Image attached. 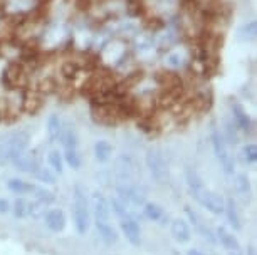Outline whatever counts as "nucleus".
I'll use <instances>...</instances> for the list:
<instances>
[{"mask_svg":"<svg viewBox=\"0 0 257 255\" xmlns=\"http://www.w3.org/2000/svg\"><path fill=\"white\" fill-rule=\"evenodd\" d=\"M91 215H93L96 230H98L99 237L104 240L106 243H114L118 240V232H116L113 225V216H111V206L109 200L101 193V191H94L91 195Z\"/></svg>","mask_w":257,"mask_h":255,"instance_id":"nucleus-1","label":"nucleus"},{"mask_svg":"<svg viewBox=\"0 0 257 255\" xmlns=\"http://www.w3.org/2000/svg\"><path fill=\"white\" fill-rule=\"evenodd\" d=\"M187 183H188V186H190L193 198H195L203 208H207L212 215H224L225 200L222 198L220 195H217L215 191L207 188V186L203 185V181L195 175V173L188 171Z\"/></svg>","mask_w":257,"mask_h":255,"instance_id":"nucleus-2","label":"nucleus"},{"mask_svg":"<svg viewBox=\"0 0 257 255\" xmlns=\"http://www.w3.org/2000/svg\"><path fill=\"white\" fill-rule=\"evenodd\" d=\"M72 218H74L76 232L86 235L91 227V203L84 186L76 185L72 193Z\"/></svg>","mask_w":257,"mask_h":255,"instance_id":"nucleus-3","label":"nucleus"},{"mask_svg":"<svg viewBox=\"0 0 257 255\" xmlns=\"http://www.w3.org/2000/svg\"><path fill=\"white\" fill-rule=\"evenodd\" d=\"M109 206L113 208L114 215L118 216L119 227L123 230V235L126 237V240L132 245H135V247H138V245L142 243V228H140V225H138V220L130 213L124 203L116 195L109 200Z\"/></svg>","mask_w":257,"mask_h":255,"instance_id":"nucleus-4","label":"nucleus"},{"mask_svg":"<svg viewBox=\"0 0 257 255\" xmlns=\"http://www.w3.org/2000/svg\"><path fill=\"white\" fill-rule=\"evenodd\" d=\"M27 144H29V134L24 131L14 133L11 136L4 138L0 141V163L14 161V158L19 153L27 150Z\"/></svg>","mask_w":257,"mask_h":255,"instance_id":"nucleus-5","label":"nucleus"},{"mask_svg":"<svg viewBox=\"0 0 257 255\" xmlns=\"http://www.w3.org/2000/svg\"><path fill=\"white\" fill-rule=\"evenodd\" d=\"M212 146H213V151H215L217 160L220 161L222 168H224V171L232 175L235 168L234 158L229 155V150H227V144L224 143V138H222L220 133L215 131V129L212 131Z\"/></svg>","mask_w":257,"mask_h":255,"instance_id":"nucleus-6","label":"nucleus"},{"mask_svg":"<svg viewBox=\"0 0 257 255\" xmlns=\"http://www.w3.org/2000/svg\"><path fill=\"white\" fill-rule=\"evenodd\" d=\"M215 237H217V242H220V245L225 248V252L229 255H244V250H242V245L239 242V238H237L234 235V232L227 228L225 225L217 227Z\"/></svg>","mask_w":257,"mask_h":255,"instance_id":"nucleus-7","label":"nucleus"},{"mask_svg":"<svg viewBox=\"0 0 257 255\" xmlns=\"http://www.w3.org/2000/svg\"><path fill=\"white\" fill-rule=\"evenodd\" d=\"M147 165H148V170L152 173V176L155 178L157 183H163L168 176V171H167V165H165V160L163 156L160 155L158 151H150L148 156H147Z\"/></svg>","mask_w":257,"mask_h":255,"instance_id":"nucleus-8","label":"nucleus"},{"mask_svg":"<svg viewBox=\"0 0 257 255\" xmlns=\"http://www.w3.org/2000/svg\"><path fill=\"white\" fill-rule=\"evenodd\" d=\"M185 213H187V216H188V220H190V222H192L193 228H195L197 232L200 233L203 238L208 240V242H210V243H215V242H217L215 233L212 232V228L208 227L207 222H203V218H202L200 215L197 213L195 210L190 208V206H185Z\"/></svg>","mask_w":257,"mask_h":255,"instance_id":"nucleus-9","label":"nucleus"},{"mask_svg":"<svg viewBox=\"0 0 257 255\" xmlns=\"http://www.w3.org/2000/svg\"><path fill=\"white\" fill-rule=\"evenodd\" d=\"M14 165H16L21 171H26V173H36L39 170V160L36 156V153L34 151H27L24 150L22 153H19V155L14 158Z\"/></svg>","mask_w":257,"mask_h":255,"instance_id":"nucleus-10","label":"nucleus"},{"mask_svg":"<svg viewBox=\"0 0 257 255\" xmlns=\"http://www.w3.org/2000/svg\"><path fill=\"white\" fill-rule=\"evenodd\" d=\"M44 223L51 232L59 233L66 228V215L61 208H49L44 213Z\"/></svg>","mask_w":257,"mask_h":255,"instance_id":"nucleus-11","label":"nucleus"},{"mask_svg":"<svg viewBox=\"0 0 257 255\" xmlns=\"http://www.w3.org/2000/svg\"><path fill=\"white\" fill-rule=\"evenodd\" d=\"M170 232H172L173 238H175L178 243H187V242H190V238H192L190 225L182 218L172 220V223H170Z\"/></svg>","mask_w":257,"mask_h":255,"instance_id":"nucleus-12","label":"nucleus"},{"mask_svg":"<svg viewBox=\"0 0 257 255\" xmlns=\"http://www.w3.org/2000/svg\"><path fill=\"white\" fill-rule=\"evenodd\" d=\"M143 216H147L148 220H153V222L163 223L165 220H167V211H165L163 206H160L158 203L145 201V205H143Z\"/></svg>","mask_w":257,"mask_h":255,"instance_id":"nucleus-13","label":"nucleus"},{"mask_svg":"<svg viewBox=\"0 0 257 255\" xmlns=\"http://www.w3.org/2000/svg\"><path fill=\"white\" fill-rule=\"evenodd\" d=\"M7 188L11 190L12 193L24 196V195H34L37 186L32 183H27V181H24V180H19V178H12V180H9Z\"/></svg>","mask_w":257,"mask_h":255,"instance_id":"nucleus-14","label":"nucleus"},{"mask_svg":"<svg viewBox=\"0 0 257 255\" xmlns=\"http://www.w3.org/2000/svg\"><path fill=\"white\" fill-rule=\"evenodd\" d=\"M224 213L227 215V220H229L230 227L239 230L242 227V222H240V213H239V208H237V203L234 198H227L225 200V208H224Z\"/></svg>","mask_w":257,"mask_h":255,"instance_id":"nucleus-15","label":"nucleus"},{"mask_svg":"<svg viewBox=\"0 0 257 255\" xmlns=\"http://www.w3.org/2000/svg\"><path fill=\"white\" fill-rule=\"evenodd\" d=\"M11 210L16 218H31V200L26 198V196H21V198L14 201Z\"/></svg>","mask_w":257,"mask_h":255,"instance_id":"nucleus-16","label":"nucleus"},{"mask_svg":"<svg viewBox=\"0 0 257 255\" xmlns=\"http://www.w3.org/2000/svg\"><path fill=\"white\" fill-rule=\"evenodd\" d=\"M94 155H96V160L101 161V163H104V161H108L111 155H113V146L108 143V141H98L94 144Z\"/></svg>","mask_w":257,"mask_h":255,"instance_id":"nucleus-17","label":"nucleus"},{"mask_svg":"<svg viewBox=\"0 0 257 255\" xmlns=\"http://www.w3.org/2000/svg\"><path fill=\"white\" fill-rule=\"evenodd\" d=\"M47 131H49V136L52 141H57V139L61 138V133H62V126H64V123L61 121L59 116H51L49 118V123H47Z\"/></svg>","mask_w":257,"mask_h":255,"instance_id":"nucleus-18","label":"nucleus"},{"mask_svg":"<svg viewBox=\"0 0 257 255\" xmlns=\"http://www.w3.org/2000/svg\"><path fill=\"white\" fill-rule=\"evenodd\" d=\"M232 111H234V118H235L237 124H239V126H240L242 129H249V126H250V119H249V116L245 114L244 109H242L239 104H232Z\"/></svg>","mask_w":257,"mask_h":255,"instance_id":"nucleus-19","label":"nucleus"},{"mask_svg":"<svg viewBox=\"0 0 257 255\" xmlns=\"http://www.w3.org/2000/svg\"><path fill=\"white\" fill-rule=\"evenodd\" d=\"M64 163H67L71 168H74V170H79L81 168V155L77 150H64Z\"/></svg>","mask_w":257,"mask_h":255,"instance_id":"nucleus-20","label":"nucleus"},{"mask_svg":"<svg viewBox=\"0 0 257 255\" xmlns=\"http://www.w3.org/2000/svg\"><path fill=\"white\" fill-rule=\"evenodd\" d=\"M49 166L54 173H61L64 171V158L59 155V151H51L49 153Z\"/></svg>","mask_w":257,"mask_h":255,"instance_id":"nucleus-21","label":"nucleus"},{"mask_svg":"<svg viewBox=\"0 0 257 255\" xmlns=\"http://www.w3.org/2000/svg\"><path fill=\"white\" fill-rule=\"evenodd\" d=\"M235 190H237V193H240L242 196H249L250 185H249L247 176H244V175H237L235 176Z\"/></svg>","mask_w":257,"mask_h":255,"instance_id":"nucleus-22","label":"nucleus"},{"mask_svg":"<svg viewBox=\"0 0 257 255\" xmlns=\"http://www.w3.org/2000/svg\"><path fill=\"white\" fill-rule=\"evenodd\" d=\"M36 175L37 180H41V181H44V183H56V175L52 173L49 168H42V166H39V170L34 173Z\"/></svg>","mask_w":257,"mask_h":255,"instance_id":"nucleus-23","label":"nucleus"},{"mask_svg":"<svg viewBox=\"0 0 257 255\" xmlns=\"http://www.w3.org/2000/svg\"><path fill=\"white\" fill-rule=\"evenodd\" d=\"M244 158L247 163H255L257 160V148L255 144H247L244 148Z\"/></svg>","mask_w":257,"mask_h":255,"instance_id":"nucleus-24","label":"nucleus"},{"mask_svg":"<svg viewBox=\"0 0 257 255\" xmlns=\"http://www.w3.org/2000/svg\"><path fill=\"white\" fill-rule=\"evenodd\" d=\"M11 211V203L4 196H0V213H9Z\"/></svg>","mask_w":257,"mask_h":255,"instance_id":"nucleus-25","label":"nucleus"},{"mask_svg":"<svg viewBox=\"0 0 257 255\" xmlns=\"http://www.w3.org/2000/svg\"><path fill=\"white\" fill-rule=\"evenodd\" d=\"M187 255H205L203 252H200V250H197V248H190L187 252Z\"/></svg>","mask_w":257,"mask_h":255,"instance_id":"nucleus-26","label":"nucleus"},{"mask_svg":"<svg viewBox=\"0 0 257 255\" xmlns=\"http://www.w3.org/2000/svg\"><path fill=\"white\" fill-rule=\"evenodd\" d=\"M247 255H255L254 247H249V248H247Z\"/></svg>","mask_w":257,"mask_h":255,"instance_id":"nucleus-27","label":"nucleus"}]
</instances>
